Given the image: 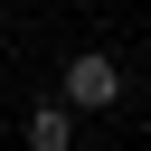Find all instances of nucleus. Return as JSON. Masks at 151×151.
<instances>
[{"label": "nucleus", "mask_w": 151, "mask_h": 151, "mask_svg": "<svg viewBox=\"0 0 151 151\" xmlns=\"http://www.w3.org/2000/svg\"><path fill=\"white\" fill-rule=\"evenodd\" d=\"M57 85H66V94H57V104H66V113H104V104H123V66H113V57H104V47H76V57H66V76H57Z\"/></svg>", "instance_id": "1"}, {"label": "nucleus", "mask_w": 151, "mask_h": 151, "mask_svg": "<svg viewBox=\"0 0 151 151\" xmlns=\"http://www.w3.org/2000/svg\"><path fill=\"white\" fill-rule=\"evenodd\" d=\"M28 151H76V113L66 104H38L28 113Z\"/></svg>", "instance_id": "2"}]
</instances>
